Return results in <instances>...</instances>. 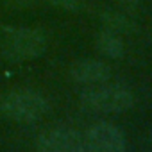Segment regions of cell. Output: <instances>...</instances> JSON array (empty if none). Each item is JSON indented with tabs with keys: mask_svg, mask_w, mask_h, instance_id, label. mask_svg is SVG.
<instances>
[{
	"mask_svg": "<svg viewBox=\"0 0 152 152\" xmlns=\"http://www.w3.org/2000/svg\"><path fill=\"white\" fill-rule=\"evenodd\" d=\"M116 2L122 4V6H125V7H134V6L140 4V0H116Z\"/></svg>",
	"mask_w": 152,
	"mask_h": 152,
	"instance_id": "obj_11",
	"label": "cell"
},
{
	"mask_svg": "<svg viewBox=\"0 0 152 152\" xmlns=\"http://www.w3.org/2000/svg\"><path fill=\"white\" fill-rule=\"evenodd\" d=\"M36 148L43 152H83L86 148L84 132L70 127H54L43 131L36 140Z\"/></svg>",
	"mask_w": 152,
	"mask_h": 152,
	"instance_id": "obj_4",
	"label": "cell"
},
{
	"mask_svg": "<svg viewBox=\"0 0 152 152\" xmlns=\"http://www.w3.org/2000/svg\"><path fill=\"white\" fill-rule=\"evenodd\" d=\"M48 2L68 13H79L84 9V0H48Z\"/></svg>",
	"mask_w": 152,
	"mask_h": 152,
	"instance_id": "obj_9",
	"label": "cell"
},
{
	"mask_svg": "<svg viewBox=\"0 0 152 152\" xmlns=\"http://www.w3.org/2000/svg\"><path fill=\"white\" fill-rule=\"evenodd\" d=\"M6 2H7L9 6H13V7L22 9V7H29V6H32L36 0H6Z\"/></svg>",
	"mask_w": 152,
	"mask_h": 152,
	"instance_id": "obj_10",
	"label": "cell"
},
{
	"mask_svg": "<svg viewBox=\"0 0 152 152\" xmlns=\"http://www.w3.org/2000/svg\"><path fill=\"white\" fill-rule=\"evenodd\" d=\"M50 109L45 95L31 88H18L6 93L0 100L2 115L16 124H34L39 122Z\"/></svg>",
	"mask_w": 152,
	"mask_h": 152,
	"instance_id": "obj_1",
	"label": "cell"
},
{
	"mask_svg": "<svg viewBox=\"0 0 152 152\" xmlns=\"http://www.w3.org/2000/svg\"><path fill=\"white\" fill-rule=\"evenodd\" d=\"M2 56L13 63L38 59L47 50V36L34 27H7L2 38Z\"/></svg>",
	"mask_w": 152,
	"mask_h": 152,
	"instance_id": "obj_2",
	"label": "cell"
},
{
	"mask_svg": "<svg viewBox=\"0 0 152 152\" xmlns=\"http://www.w3.org/2000/svg\"><path fill=\"white\" fill-rule=\"evenodd\" d=\"M95 48L102 56H106L109 59H120L124 56V52H125V47H124L122 38L116 32L109 31V29L100 31L97 34V38H95Z\"/></svg>",
	"mask_w": 152,
	"mask_h": 152,
	"instance_id": "obj_7",
	"label": "cell"
},
{
	"mask_svg": "<svg viewBox=\"0 0 152 152\" xmlns=\"http://www.w3.org/2000/svg\"><path fill=\"white\" fill-rule=\"evenodd\" d=\"M70 77L75 84L95 86L109 81L111 68L99 59H79L70 66Z\"/></svg>",
	"mask_w": 152,
	"mask_h": 152,
	"instance_id": "obj_6",
	"label": "cell"
},
{
	"mask_svg": "<svg viewBox=\"0 0 152 152\" xmlns=\"http://www.w3.org/2000/svg\"><path fill=\"white\" fill-rule=\"evenodd\" d=\"M100 20L104 22L106 29L113 31V32H131L134 23L124 15V13H118V11H113V9H102L100 11Z\"/></svg>",
	"mask_w": 152,
	"mask_h": 152,
	"instance_id": "obj_8",
	"label": "cell"
},
{
	"mask_svg": "<svg viewBox=\"0 0 152 152\" xmlns=\"http://www.w3.org/2000/svg\"><path fill=\"white\" fill-rule=\"evenodd\" d=\"M81 104L93 113H125L134 106V95L127 88L102 83L84 90Z\"/></svg>",
	"mask_w": 152,
	"mask_h": 152,
	"instance_id": "obj_3",
	"label": "cell"
},
{
	"mask_svg": "<svg viewBox=\"0 0 152 152\" xmlns=\"http://www.w3.org/2000/svg\"><path fill=\"white\" fill-rule=\"evenodd\" d=\"M86 148L95 152H124L125 136L111 122H99L84 132Z\"/></svg>",
	"mask_w": 152,
	"mask_h": 152,
	"instance_id": "obj_5",
	"label": "cell"
}]
</instances>
